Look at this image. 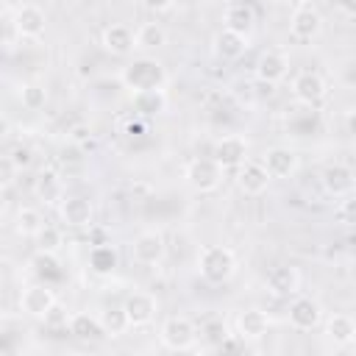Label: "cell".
Wrapping results in <instances>:
<instances>
[{"label":"cell","instance_id":"obj_40","mask_svg":"<svg viewBox=\"0 0 356 356\" xmlns=\"http://www.w3.org/2000/svg\"><path fill=\"white\" fill-rule=\"evenodd\" d=\"M275 3H281V6H289V8H295V6H303V3H312V0H275Z\"/></svg>","mask_w":356,"mask_h":356},{"label":"cell","instance_id":"obj_9","mask_svg":"<svg viewBox=\"0 0 356 356\" xmlns=\"http://www.w3.org/2000/svg\"><path fill=\"white\" fill-rule=\"evenodd\" d=\"M156 312H159V300H156L153 292L136 289V292H131L122 300V314H125L128 328H145V325H150L156 320Z\"/></svg>","mask_w":356,"mask_h":356},{"label":"cell","instance_id":"obj_15","mask_svg":"<svg viewBox=\"0 0 356 356\" xmlns=\"http://www.w3.org/2000/svg\"><path fill=\"white\" fill-rule=\"evenodd\" d=\"M11 25L17 31V36L22 39H39L47 28V17L36 3H19V8L11 17Z\"/></svg>","mask_w":356,"mask_h":356},{"label":"cell","instance_id":"obj_37","mask_svg":"<svg viewBox=\"0 0 356 356\" xmlns=\"http://www.w3.org/2000/svg\"><path fill=\"white\" fill-rule=\"evenodd\" d=\"M11 159H14V161H17V167L22 170V167H28V164H31V150H28V147H17V150L11 153Z\"/></svg>","mask_w":356,"mask_h":356},{"label":"cell","instance_id":"obj_30","mask_svg":"<svg viewBox=\"0 0 356 356\" xmlns=\"http://www.w3.org/2000/svg\"><path fill=\"white\" fill-rule=\"evenodd\" d=\"M42 225H44V217H42V211H39L36 206H22V209H17L14 231H17L19 236H28V239H31Z\"/></svg>","mask_w":356,"mask_h":356},{"label":"cell","instance_id":"obj_1","mask_svg":"<svg viewBox=\"0 0 356 356\" xmlns=\"http://www.w3.org/2000/svg\"><path fill=\"white\" fill-rule=\"evenodd\" d=\"M170 81L164 64L153 56H136L120 70V83L128 92H145V89H164Z\"/></svg>","mask_w":356,"mask_h":356},{"label":"cell","instance_id":"obj_35","mask_svg":"<svg viewBox=\"0 0 356 356\" xmlns=\"http://www.w3.org/2000/svg\"><path fill=\"white\" fill-rule=\"evenodd\" d=\"M334 217H337V222H339L342 228H350V225H353V195L339 197V203H337V209H334Z\"/></svg>","mask_w":356,"mask_h":356},{"label":"cell","instance_id":"obj_5","mask_svg":"<svg viewBox=\"0 0 356 356\" xmlns=\"http://www.w3.org/2000/svg\"><path fill=\"white\" fill-rule=\"evenodd\" d=\"M159 342L167 350H195L197 325L184 314H170L159 328Z\"/></svg>","mask_w":356,"mask_h":356},{"label":"cell","instance_id":"obj_41","mask_svg":"<svg viewBox=\"0 0 356 356\" xmlns=\"http://www.w3.org/2000/svg\"><path fill=\"white\" fill-rule=\"evenodd\" d=\"M6 206H8V200H6V189H0V217H3Z\"/></svg>","mask_w":356,"mask_h":356},{"label":"cell","instance_id":"obj_8","mask_svg":"<svg viewBox=\"0 0 356 356\" xmlns=\"http://www.w3.org/2000/svg\"><path fill=\"white\" fill-rule=\"evenodd\" d=\"M286 75H289V53H284L278 47H267L253 64V78L261 86H275V83L286 81Z\"/></svg>","mask_w":356,"mask_h":356},{"label":"cell","instance_id":"obj_20","mask_svg":"<svg viewBox=\"0 0 356 356\" xmlns=\"http://www.w3.org/2000/svg\"><path fill=\"white\" fill-rule=\"evenodd\" d=\"M248 47H250V36L236 33V31H228V28H220L214 33V39H211V53L220 61H236V58L245 56Z\"/></svg>","mask_w":356,"mask_h":356},{"label":"cell","instance_id":"obj_14","mask_svg":"<svg viewBox=\"0 0 356 356\" xmlns=\"http://www.w3.org/2000/svg\"><path fill=\"white\" fill-rule=\"evenodd\" d=\"M58 211V220L61 225L67 228H92V220H95V209L86 197L81 195H64L56 206Z\"/></svg>","mask_w":356,"mask_h":356},{"label":"cell","instance_id":"obj_17","mask_svg":"<svg viewBox=\"0 0 356 356\" xmlns=\"http://www.w3.org/2000/svg\"><path fill=\"white\" fill-rule=\"evenodd\" d=\"M234 181H236L239 192H245L248 197H256V195L267 192V186H270V181H273V178L267 175V170H264V164H261V161L248 159V161H242V164L236 167Z\"/></svg>","mask_w":356,"mask_h":356},{"label":"cell","instance_id":"obj_2","mask_svg":"<svg viewBox=\"0 0 356 356\" xmlns=\"http://www.w3.org/2000/svg\"><path fill=\"white\" fill-rule=\"evenodd\" d=\"M197 273L203 281L209 284H228L236 270H239V259L228 245H206L197 250Z\"/></svg>","mask_w":356,"mask_h":356},{"label":"cell","instance_id":"obj_29","mask_svg":"<svg viewBox=\"0 0 356 356\" xmlns=\"http://www.w3.org/2000/svg\"><path fill=\"white\" fill-rule=\"evenodd\" d=\"M33 245H36V253H50V256H58L61 245H64V231L58 225H50L44 222L33 236Z\"/></svg>","mask_w":356,"mask_h":356},{"label":"cell","instance_id":"obj_43","mask_svg":"<svg viewBox=\"0 0 356 356\" xmlns=\"http://www.w3.org/2000/svg\"><path fill=\"white\" fill-rule=\"evenodd\" d=\"M17 3H33V0H17Z\"/></svg>","mask_w":356,"mask_h":356},{"label":"cell","instance_id":"obj_27","mask_svg":"<svg viewBox=\"0 0 356 356\" xmlns=\"http://www.w3.org/2000/svg\"><path fill=\"white\" fill-rule=\"evenodd\" d=\"M67 331L75 339H100L103 337V328L97 323V314H89V312H72L67 317Z\"/></svg>","mask_w":356,"mask_h":356},{"label":"cell","instance_id":"obj_11","mask_svg":"<svg viewBox=\"0 0 356 356\" xmlns=\"http://www.w3.org/2000/svg\"><path fill=\"white\" fill-rule=\"evenodd\" d=\"M248 156H250V142L242 134H225L211 147V159L222 170H236L242 161H248Z\"/></svg>","mask_w":356,"mask_h":356},{"label":"cell","instance_id":"obj_34","mask_svg":"<svg viewBox=\"0 0 356 356\" xmlns=\"http://www.w3.org/2000/svg\"><path fill=\"white\" fill-rule=\"evenodd\" d=\"M17 178H19V167H17V161L11 159V153H0V189L14 186Z\"/></svg>","mask_w":356,"mask_h":356},{"label":"cell","instance_id":"obj_12","mask_svg":"<svg viewBox=\"0 0 356 356\" xmlns=\"http://www.w3.org/2000/svg\"><path fill=\"white\" fill-rule=\"evenodd\" d=\"M320 184H323V189H325L328 197L339 200V197L353 195V189H356V172H353V167L345 164V161H331V164L323 167Z\"/></svg>","mask_w":356,"mask_h":356},{"label":"cell","instance_id":"obj_24","mask_svg":"<svg viewBox=\"0 0 356 356\" xmlns=\"http://www.w3.org/2000/svg\"><path fill=\"white\" fill-rule=\"evenodd\" d=\"M222 28L250 36L256 28V8L250 3H228L222 11Z\"/></svg>","mask_w":356,"mask_h":356},{"label":"cell","instance_id":"obj_18","mask_svg":"<svg viewBox=\"0 0 356 356\" xmlns=\"http://www.w3.org/2000/svg\"><path fill=\"white\" fill-rule=\"evenodd\" d=\"M264 286L275 298H292L295 292H300V270L292 264H275L264 275Z\"/></svg>","mask_w":356,"mask_h":356},{"label":"cell","instance_id":"obj_32","mask_svg":"<svg viewBox=\"0 0 356 356\" xmlns=\"http://www.w3.org/2000/svg\"><path fill=\"white\" fill-rule=\"evenodd\" d=\"M197 337L206 339L209 348H222L231 334H228V325H225L222 317H206V320L200 323V328H197Z\"/></svg>","mask_w":356,"mask_h":356},{"label":"cell","instance_id":"obj_38","mask_svg":"<svg viewBox=\"0 0 356 356\" xmlns=\"http://www.w3.org/2000/svg\"><path fill=\"white\" fill-rule=\"evenodd\" d=\"M337 11L345 14L348 19H353L356 17V3L353 0H337Z\"/></svg>","mask_w":356,"mask_h":356},{"label":"cell","instance_id":"obj_23","mask_svg":"<svg viewBox=\"0 0 356 356\" xmlns=\"http://www.w3.org/2000/svg\"><path fill=\"white\" fill-rule=\"evenodd\" d=\"M100 47L108 53V56H131L134 53V31L125 25V22H111L103 28L100 33Z\"/></svg>","mask_w":356,"mask_h":356},{"label":"cell","instance_id":"obj_21","mask_svg":"<svg viewBox=\"0 0 356 356\" xmlns=\"http://www.w3.org/2000/svg\"><path fill=\"white\" fill-rule=\"evenodd\" d=\"M67 195L64 189V178L56 167H42L36 181H33V197L44 206H58V200Z\"/></svg>","mask_w":356,"mask_h":356},{"label":"cell","instance_id":"obj_33","mask_svg":"<svg viewBox=\"0 0 356 356\" xmlns=\"http://www.w3.org/2000/svg\"><path fill=\"white\" fill-rule=\"evenodd\" d=\"M97 323H100V328H103V337H120L122 331H128L122 306H117V309H103V312L97 314Z\"/></svg>","mask_w":356,"mask_h":356},{"label":"cell","instance_id":"obj_31","mask_svg":"<svg viewBox=\"0 0 356 356\" xmlns=\"http://www.w3.org/2000/svg\"><path fill=\"white\" fill-rule=\"evenodd\" d=\"M89 267L97 273V275H108L114 273L117 267V250L108 245V242H100L89 250Z\"/></svg>","mask_w":356,"mask_h":356},{"label":"cell","instance_id":"obj_19","mask_svg":"<svg viewBox=\"0 0 356 356\" xmlns=\"http://www.w3.org/2000/svg\"><path fill=\"white\" fill-rule=\"evenodd\" d=\"M323 337L334 345V348H348L356 342V320L345 312H337V314H328L323 317Z\"/></svg>","mask_w":356,"mask_h":356},{"label":"cell","instance_id":"obj_3","mask_svg":"<svg viewBox=\"0 0 356 356\" xmlns=\"http://www.w3.org/2000/svg\"><path fill=\"white\" fill-rule=\"evenodd\" d=\"M184 181L192 192L197 195H211L222 186L225 181V170L211 159V156H195L186 161L184 167Z\"/></svg>","mask_w":356,"mask_h":356},{"label":"cell","instance_id":"obj_7","mask_svg":"<svg viewBox=\"0 0 356 356\" xmlns=\"http://www.w3.org/2000/svg\"><path fill=\"white\" fill-rule=\"evenodd\" d=\"M131 256L136 264L142 267H156L164 261L167 256V239L159 228H145L134 236V245H131Z\"/></svg>","mask_w":356,"mask_h":356},{"label":"cell","instance_id":"obj_10","mask_svg":"<svg viewBox=\"0 0 356 356\" xmlns=\"http://www.w3.org/2000/svg\"><path fill=\"white\" fill-rule=\"evenodd\" d=\"M323 14L314 3H303V6H295L292 14H289V33L298 39V42H314L320 33H323Z\"/></svg>","mask_w":356,"mask_h":356},{"label":"cell","instance_id":"obj_13","mask_svg":"<svg viewBox=\"0 0 356 356\" xmlns=\"http://www.w3.org/2000/svg\"><path fill=\"white\" fill-rule=\"evenodd\" d=\"M56 303H58V298L47 284H28L19 292V312L33 320H44Z\"/></svg>","mask_w":356,"mask_h":356},{"label":"cell","instance_id":"obj_6","mask_svg":"<svg viewBox=\"0 0 356 356\" xmlns=\"http://www.w3.org/2000/svg\"><path fill=\"white\" fill-rule=\"evenodd\" d=\"M325 312H323V303L312 295H300L295 292L292 300H289V309H286V320L295 331H314L320 328Z\"/></svg>","mask_w":356,"mask_h":356},{"label":"cell","instance_id":"obj_16","mask_svg":"<svg viewBox=\"0 0 356 356\" xmlns=\"http://www.w3.org/2000/svg\"><path fill=\"white\" fill-rule=\"evenodd\" d=\"M261 164H264V170H267L270 178H292L300 170V156L292 147L275 145V147H270L261 156Z\"/></svg>","mask_w":356,"mask_h":356},{"label":"cell","instance_id":"obj_39","mask_svg":"<svg viewBox=\"0 0 356 356\" xmlns=\"http://www.w3.org/2000/svg\"><path fill=\"white\" fill-rule=\"evenodd\" d=\"M8 136H11V120H8V117L0 111V145H3Z\"/></svg>","mask_w":356,"mask_h":356},{"label":"cell","instance_id":"obj_22","mask_svg":"<svg viewBox=\"0 0 356 356\" xmlns=\"http://www.w3.org/2000/svg\"><path fill=\"white\" fill-rule=\"evenodd\" d=\"M270 314L261 312V309H242L236 314V337L242 342H259L267 337L270 331Z\"/></svg>","mask_w":356,"mask_h":356},{"label":"cell","instance_id":"obj_26","mask_svg":"<svg viewBox=\"0 0 356 356\" xmlns=\"http://www.w3.org/2000/svg\"><path fill=\"white\" fill-rule=\"evenodd\" d=\"M131 108L136 117H156L167 111V92L164 89H145L131 92Z\"/></svg>","mask_w":356,"mask_h":356},{"label":"cell","instance_id":"obj_25","mask_svg":"<svg viewBox=\"0 0 356 356\" xmlns=\"http://www.w3.org/2000/svg\"><path fill=\"white\" fill-rule=\"evenodd\" d=\"M164 44H167V31H164V25H159V22H142V25L134 31V53L147 56V53L161 50Z\"/></svg>","mask_w":356,"mask_h":356},{"label":"cell","instance_id":"obj_36","mask_svg":"<svg viewBox=\"0 0 356 356\" xmlns=\"http://www.w3.org/2000/svg\"><path fill=\"white\" fill-rule=\"evenodd\" d=\"M150 14H164V11H170L172 6H175V0H139Z\"/></svg>","mask_w":356,"mask_h":356},{"label":"cell","instance_id":"obj_42","mask_svg":"<svg viewBox=\"0 0 356 356\" xmlns=\"http://www.w3.org/2000/svg\"><path fill=\"white\" fill-rule=\"evenodd\" d=\"M117 3H139V0H117Z\"/></svg>","mask_w":356,"mask_h":356},{"label":"cell","instance_id":"obj_4","mask_svg":"<svg viewBox=\"0 0 356 356\" xmlns=\"http://www.w3.org/2000/svg\"><path fill=\"white\" fill-rule=\"evenodd\" d=\"M289 92H292L295 103H300L306 108H320L328 97V81L317 70H300L292 75Z\"/></svg>","mask_w":356,"mask_h":356},{"label":"cell","instance_id":"obj_28","mask_svg":"<svg viewBox=\"0 0 356 356\" xmlns=\"http://www.w3.org/2000/svg\"><path fill=\"white\" fill-rule=\"evenodd\" d=\"M17 100L22 103V108L28 111H39L47 103V89L39 81H19L17 83Z\"/></svg>","mask_w":356,"mask_h":356}]
</instances>
